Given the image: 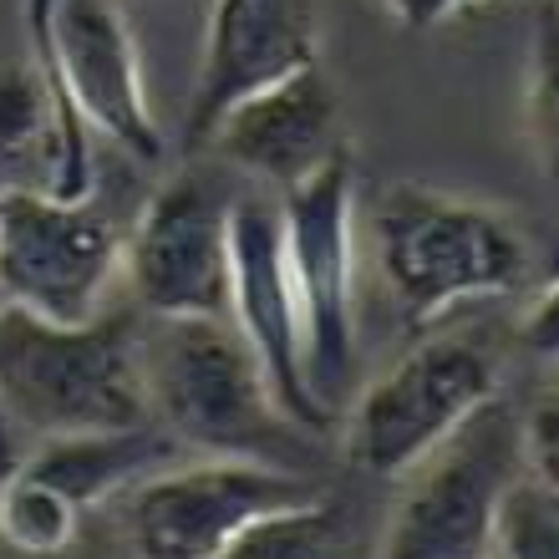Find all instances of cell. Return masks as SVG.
<instances>
[{"instance_id": "6", "label": "cell", "mask_w": 559, "mask_h": 559, "mask_svg": "<svg viewBox=\"0 0 559 559\" xmlns=\"http://www.w3.org/2000/svg\"><path fill=\"white\" fill-rule=\"evenodd\" d=\"M26 26L31 67L41 72L61 118L112 138L143 163L158 158L163 133L122 0H26Z\"/></svg>"}, {"instance_id": "22", "label": "cell", "mask_w": 559, "mask_h": 559, "mask_svg": "<svg viewBox=\"0 0 559 559\" xmlns=\"http://www.w3.org/2000/svg\"><path fill=\"white\" fill-rule=\"evenodd\" d=\"M382 5L397 15L407 31H432V26L457 21V15H468L473 5H484V0H382Z\"/></svg>"}, {"instance_id": "19", "label": "cell", "mask_w": 559, "mask_h": 559, "mask_svg": "<svg viewBox=\"0 0 559 559\" xmlns=\"http://www.w3.org/2000/svg\"><path fill=\"white\" fill-rule=\"evenodd\" d=\"M524 112H530V138H534V153H539V168L549 174L555 168V15H549V5L534 21Z\"/></svg>"}, {"instance_id": "5", "label": "cell", "mask_w": 559, "mask_h": 559, "mask_svg": "<svg viewBox=\"0 0 559 559\" xmlns=\"http://www.w3.org/2000/svg\"><path fill=\"white\" fill-rule=\"evenodd\" d=\"M285 270H290L306 382L325 417L341 413L356 382V163L341 143L300 183L275 193Z\"/></svg>"}, {"instance_id": "21", "label": "cell", "mask_w": 559, "mask_h": 559, "mask_svg": "<svg viewBox=\"0 0 559 559\" xmlns=\"http://www.w3.org/2000/svg\"><path fill=\"white\" fill-rule=\"evenodd\" d=\"M519 341H524L530 352H539V356L555 352V280H545V285L524 300V316H519Z\"/></svg>"}, {"instance_id": "4", "label": "cell", "mask_w": 559, "mask_h": 559, "mask_svg": "<svg viewBox=\"0 0 559 559\" xmlns=\"http://www.w3.org/2000/svg\"><path fill=\"white\" fill-rule=\"evenodd\" d=\"M392 484L397 503L377 559H493L503 509L524 484L519 413L503 397H488Z\"/></svg>"}, {"instance_id": "9", "label": "cell", "mask_w": 559, "mask_h": 559, "mask_svg": "<svg viewBox=\"0 0 559 559\" xmlns=\"http://www.w3.org/2000/svg\"><path fill=\"white\" fill-rule=\"evenodd\" d=\"M118 280L147 321L224 316L229 306V199L209 178H168L118 239Z\"/></svg>"}, {"instance_id": "24", "label": "cell", "mask_w": 559, "mask_h": 559, "mask_svg": "<svg viewBox=\"0 0 559 559\" xmlns=\"http://www.w3.org/2000/svg\"><path fill=\"white\" fill-rule=\"evenodd\" d=\"M493 559H499V555H493Z\"/></svg>"}, {"instance_id": "14", "label": "cell", "mask_w": 559, "mask_h": 559, "mask_svg": "<svg viewBox=\"0 0 559 559\" xmlns=\"http://www.w3.org/2000/svg\"><path fill=\"white\" fill-rule=\"evenodd\" d=\"M11 189L92 199V143L82 122L61 118L36 67L0 61V193Z\"/></svg>"}, {"instance_id": "16", "label": "cell", "mask_w": 559, "mask_h": 559, "mask_svg": "<svg viewBox=\"0 0 559 559\" xmlns=\"http://www.w3.org/2000/svg\"><path fill=\"white\" fill-rule=\"evenodd\" d=\"M76 530H82V509L57 484H46L26 463H11L0 473V545L5 549L51 559L72 549Z\"/></svg>"}, {"instance_id": "2", "label": "cell", "mask_w": 559, "mask_h": 559, "mask_svg": "<svg viewBox=\"0 0 559 559\" xmlns=\"http://www.w3.org/2000/svg\"><path fill=\"white\" fill-rule=\"evenodd\" d=\"M371 250L407 325H432L473 300L524 295L534 280V250L509 214L423 183L382 193Z\"/></svg>"}, {"instance_id": "15", "label": "cell", "mask_w": 559, "mask_h": 559, "mask_svg": "<svg viewBox=\"0 0 559 559\" xmlns=\"http://www.w3.org/2000/svg\"><path fill=\"white\" fill-rule=\"evenodd\" d=\"M178 453L183 448L147 417V423H133V427H92V432L36 438V448L26 457H15V463L41 473L46 484H57L87 514V509L118 499V493H133L143 478L178 463Z\"/></svg>"}, {"instance_id": "20", "label": "cell", "mask_w": 559, "mask_h": 559, "mask_svg": "<svg viewBox=\"0 0 559 559\" xmlns=\"http://www.w3.org/2000/svg\"><path fill=\"white\" fill-rule=\"evenodd\" d=\"M555 442H559V407L555 392H539L530 413H519V463H524V484L555 493L559 468H555Z\"/></svg>"}, {"instance_id": "23", "label": "cell", "mask_w": 559, "mask_h": 559, "mask_svg": "<svg viewBox=\"0 0 559 559\" xmlns=\"http://www.w3.org/2000/svg\"><path fill=\"white\" fill-rule=\"evenodd\" d=\"M11 463H15V442H11V432L0 427V473L11 468Z\"/></svg>"}, {"instance_id": "13", "label": "cell", "mask_w": 559, "mask_h": 559, "mask_svg": "<svg viewBox=\"0 0 559 559\" xmlns=\"http://www.w3.org/2000/svg\"><path fill=\"white\" fill-rule=\"evenodd\" d=\"M204 147H214L224 163L270 183L275 193L300 183L316 163H325L341 147L336 87L325 82L321 61L239 97L204 133Z\"/></svg>"}, {"instance_id": "1", "label": "cell", "mask_w": 559, "mask_h": 559, "mask_svg": "<svg viewBox=\"0 0 559 559\" xmlns=\"http://www.w3.org/2000/svg\"><path fill=\"white\" fill-rule=\"evenodd\" d=\"M147 417L199 457H250L306 473V427L280 413L265 371L224 316L153 321L138 336Z\"/></svg>"}, {"instance_id": "8", "label": "cell", "mask_w": 559, "mask_h": 559, "mask_svg": "<svg viewBox=\"0 0 559 559\" xmlns=\"http://www.w3.org/2000/svg\"><path fill=\"white\" fill-rule=\"evenodd\" d=\"M325 488L300 468L250 457L168 463L128 499V545L138 559H219L254 519L321 499Z\"/></svg>"}, {"instance_id": "17", "label": "cell", "mask_w": 559, "mask_h": 559, "mask_svg": "<svg viewBox=\"0 0 559 559\" xmlns=\"http://www.w3.org/2000/svg\"><path fill=\"white\" fill-rule=\"evenodd\" d=\"M341 549H346L341 514L321 493V499L290 503V509L254 519L219 559H341Z\"/></svg>"}, {"instance_id": "18", "label": "cell", "mask_w": 559, "mask_h": 559, "mask_svg": "<svg viewBox=\"0 0 559 559\" xmlns=\"http://www.w3.org/2000/svg\"><path fill=\"white\" fill-rule=\"evenodd\" d=\"M499 559H559V524H555V493L534 484H519L509 509H503Z\"/></svg>"}, {"instance_id": "3", "label": "cell", "mask_w": 559, "mask_h": 559, "mask_svg": "<svg viewBox=\"0 0 559 559\" xmlns=\"http://www.w3.org/2000/svg\"><path fill=\"white\" fill-rule=\"evenodd\" d=\"M147 423L138 331L128 316L51 325L0 306V427L31 438Z\"/></svg>"}, {"instance_id": "12", "label": "cell", "mask_w": 559, "mask_h": 559, "mask_svg": "<svg viewBox=\"0 0 559 559\" xmlns=\"http://www.w3.org/2000/svg\"><path fill=\"white\" fill-rule=\"evenodd\" d=\"M310 61H321V0H214L193 87L189 143H204V133L239 97Z\"/></svg>"}, {"instance_id": "10", "label": "cell", "mask_w": 559, "mask_h": 559, "mask_svg": "<svg viewBox=\"0 0 559 559\" xmlns=\"http://www.w3.org/2000/svg\"><path fill=\"white\" fill-rule=\"evenodd\" d=\"M499 397V367L473 341H423L361 392L352 413V457L371 478H397L438 448L463 417Z\"/></svg>"}, {"instance_id": "7", "label": "cell", "mask_w": 559, "mask_h": 559, "mask_svg": "<svg viewBox=\"0 0 559 559\" xmlns=\"http://www.w3.org/2000/svg\"><path fill=\"white\" fill-rule=\"evenodd\" d=\"M118 290V235L92 199L0 193V306L51 325L107 316Z\"/></svg>"}, {"instance_id": "11", "label": "cell", "mask_w": 559, "mask_h": 559, "mask_svg": "<svg viewBox=\"0 0 559 559\" xmlns=\"http://www.w3.org/2000/svg\"><path fill=\"white\" fill-rule=\"evenodd\" d=\"M224 321L254 352L280 413L306 432L331 427L325 407L310 397L306 382V346H300V310H295L290 270H285L280 204L265 193L229 204V306H224Z\"/></svg>"}]
</instances>
